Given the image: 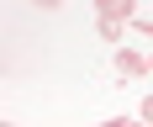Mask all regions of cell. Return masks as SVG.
I'll return each instance as SVG.
<instances>
[{
  "label": "cell",
  "mask_w": 153,
  "mask_h": 127,
  "mask_svg": "<svg viewBox=\"0 0 153 127\" xmlns=\"http://www.w3.org/2000/svg\"><path fill=\"white\" fill-rule=\"evenodd\" d=\"M111 64H116V74H122V79L153 74V69H148V58H143V53H132V48H116V58H111Z\"/></svg>",
  "instance_id": "obj_1"
},
{
  "label": "cell",
  "mask_w": 153,
  "mask_h": 127,
  "mask_svg": "<svg viewBox=\"0 0 153 127\" xmlns=\"http://www.w3.org/2000/svg\"><path fill=\"white\" fill-rule=\"evenodd\" d=\"M95 11L106 21H137V0H95Z\"/></svg>",
  "instance_id": "obj_2"
},
{
  "label": "cell",
  "mask_w": 153,
  "mask_h": 127,
  "mask_svg": "<svg viewBox=\"0 0 153 127\" xmlns=\"http://www.w3.org/2000/svg\"><path fill=\"white\" fill-rule=\"evenodd\" d=\"M127 27H132V21H106V16H100V37H106V43H122Z\"/></svg>",
  "instance_id": "obj_3"
},
{
  "label": "cell",
  "mask_w": 153,
  "mask_h": 127,
  "mask_svg": "<svg viewBox=\"0 0 153 127\" xmlns=\"http://www.w3.org/2000/svg\"><path fill=\"white\" fill-rule=\"evenodd\" d=\"M143 122L153 127V95H143Z\"/></svg>",
  "instance_id": "obj_4"
},
{
  "label": "cell",
  "mask_w": 153,
  "mask_h": 127,
  "mask_svg": "<svg viewBox=\"0 0 153 127\" xmlns=\"http://www.w3.org/2000/svg\"><path fill=\"white\" fill-rule=\"evenodd\" d=\"M32 5H37V11H58L63 0H32Z\"/></svg>",
  "instance_id": "obj_5"
},
{
  "label": "cell",
  "mask_w": 153,
  "mask_h": 127,
  "mask_svg": "<svg viewBox=\"0 0 153 127\" xmlns=\"http://www.w3.org/2000/svg\"><path fill=\"white\" fill-rule=\"evenodd\" d=\"M122 122H127V117H111V122H100V127H122Z\"/></svg>",
  "instance_id": "obj_6"
},
{
  "label": "cell",
  "mask_w": 153,
  "mask_h": 127,
  "mask_svg": "<svg viewBox=\"0 0 153 127\" xmlns=\"http://www.w3.org/2000/svg\"><path fill=\"white\" fill-rule=\"evenodd\" d=\"M137 27H143V32H148V37H153V21H137Z\"/></svg>",
  "instance_id": "obj_7"
},
{
  "label": "cell",
  "mask_w": 153,
  "mask_h": 127,
  "mask_svg": "<svg viewBox=\"0 0 153 127\" xmlns=\"http://www.w3.org/2000/svg\"><path fill=\"white\" fill-rule=\"evenodd\" d=\"M122 127H137V122H122Z\"/></svg>",
  "instance_id": "obj_8"
},
{
  "label": "cell",
  "mask_w": 153,
  "mask_h": 127,
  "mask_svg": "<svg viewBox=\"0 0 153 127\" xmlns=\"http://www.w3.org/2000/svg\"><path fill=\"white\" fill-rule=\"evenodd\" d=\"M5 127H16V122H5Z\"/></svg>",
  "instance_id": "obj_9"
},
{
  "label": "cell",
  "mask_w": 153,
  "mask_h": 127,
  "mask_svg": "<svg viewBox=\"0 0 153 127\" xmlns=\"http://www.w3.org/2000/svg\"><path fill=\"white\" fill-rule=\"evenodd\" d=\"M148 69H153V58H148Z\"/></svg>",
  "instance_id": "obj_10"
}]
</instances>
